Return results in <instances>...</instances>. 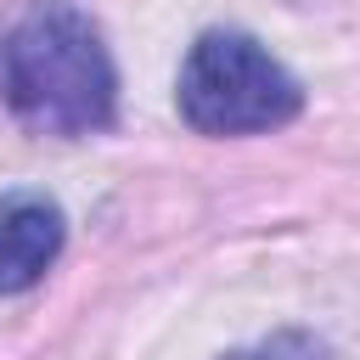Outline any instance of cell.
I'll return each mask as SVG.
<instances>
[{
  "mask_svg": "<svg viewBox=\"0 0 360 360\" xmlns=\"http://www.w3.org/2000/svg\"><path fill=\"white\" fill-rule=\"evenodd\" d=\"M0 101L39 135H96L118 112L101 28L73 0H22L0 17Z\"/></svg>",
  "mask_w": 360,
  "mask_h": 360,
  "instance_id": "1",
  "label": "cell"
},
{
  "mask_svg": "<svg viewBox=\"0 0 360 360\" xmlns=\"http://www.w3.org/2000/svg\"><path fill=\"white\" fill-rule=\"evenodd\" d=\"M180 118L197 135H264L298 118V79L242 28H208L180 62Z\"/></svg>",
  "mask_w": 360,
  "mask_h": 360,
  "instance_id": "2",
  "label": "cell"
},
{
  "mask_svg": "<svg viewBox=\"0 0 360 360\" xmlns=\"http://www.w3.org/2000/svg\"><path fill=\"white\" fill-rule=\"evenodd\" d=\"M62 242H68V219L45 191L0 197V298L45 281V270L62 259Z\"/></svg>",
  "mask_w": 360,
  "mask_h": 360,
  "instance_id": "3",
  "label": "cell"
},
{
  "mask_svg": "<svg viewBox=\"0 0 360 360\" xmlns=\"http://www.w3.org/2000/svg\"><path fill=\"white\" fill-rule=\"evenodd\" d=\"M225 360H338L315 332H298V326H287V332H270V338H259V343H248V349H231Z\"/></svg>",
  "mask_w": 360,
  "mask_h": 360,
  "instance_id": "4",
  "label": "cell"
}]
</instances>
